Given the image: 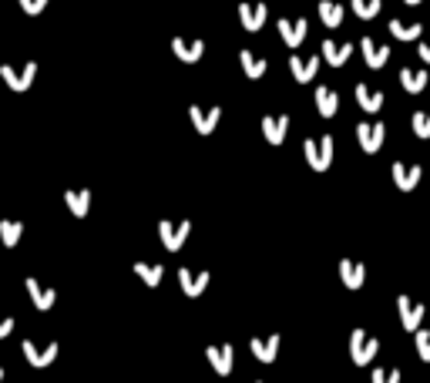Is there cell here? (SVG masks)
<instances>
[{"label": "cell", "instance_id": "7a4b0ae2", "mask_svg": "<svg viewBox=\"0 0 430 383\" xmlns=\"http://www.w3.org/2000/svg\"><path fill=\"white\" fill-rule=\"evenodd\" d=\"M377 353H380V340L373 336V333H367L363 326L350 333V357H353L356 367H367Z\"/></svg>", "mask_w": 430, "mask_h": 383}, {"label": "cell", "instance_id": "ab89813d", "mask_svg": "<svg viewBox=\"0 0 430 383\" xmlns=\"http://www.w3.org/2000/svg\"><path fill=\"white\" fill-rule=\"evenodd\" d=\"M255 383H263V380H255Z\"/></svg>", "mask_w": 430, "mask_h": 383}, {"label": "cell", "instance_id": "f546056e", "mask_svg": "<svg viewBox=\"0 0 430 383\" xmlns=\"http://www.w3.org/2000/svg\"><path fill=\"white\" fill-rule=\"evenodd\" d=\"M135 272H138L141 279L155 289V286L162 282V276H165V266H158V262H152V266H148V262H135Z\"/></svg>", "mask_w": 430, "mask_h": 383}, {"label": "cell", "instance_id": "44dd1931", "mask_svg": "<svg viewBox=\"0 0 430 383\" xmlns=\"http://www.w3.org/2000/svg\"><path fill=\"white\" fill-rule=\"evenodd\" d=\"M316 108L323 118H333L336 111H340V94H336V88H329V84H319L316 88Z\"/></svg>", "mask_w": 430, "mask_h": 383}, {"label": "cell", "instance_id": "5b68a950", "mask_svg": "<svg viewBox=\"0 0 430 383\" xmlns=\"http://www.w3.org/2000/svg\"><path fill=\"white\" fill-rule=\"evenodd\" d=\"M356 138H360V148L367 155H377L383 148V138H387V125L383 121H360L356 125Z\"/></svg>", "mask_w": 430, "mask_h": 383}, {"label": "cell", "instance_id": "277c9868", "mask_svg": "<svg viewBox=\"0 0 430 383\" xmlns=\"http://www.w3.org/2000/svg\"><path fill=\"white\" fill-rule=\"evenodd\" d=\"M0 77L7 81L11 91H27L38 77V61H27L24 67H13V64H0Z\"/></svg>", "mask_w": 430, "mask_h": 383}, {"label": "cell", "instance_id": "ffe728a7", "mask_svg": "<svg viewBox=\"0 0 430 383\" xmlns=\"http://www.w3.org/2000/svg\"><path fill=\"white\" fill-rule=\"evenodd\" d=\"M363 57H367V64L377 71V67H383L387 64V57H390V44H377L373 38H363Z\"/></svg>", "mask_w": 430, "mask_h": 383}, {"label": "cell", "instance_id": "74e56055", "mask_svg": "<svg viewBox=\"0 0 430 383\" xmlns=\"http://www.w3.org/2000/svg\"><path fill=\"white\" fill-rule=\"evenodd\" d=\"M407 7H417V4H424V0H404Z\"/></svg>", "mask_w": 430, "mask_h": 383}, {"label": "cell", "instance_id": "8d00e7d4", "mask_svg": "<svg viewBox=\"0 0 430 383\" xmlns=\"http://www.w3.org/2000/svg\"><path fill=\"white\" fill-rule=\"evenodd\" d=\"M417 54H420V57H424V61L430 64V44H417Z\"/></svg>", "mask_w": 430, "mask_h": 383}, {"label": "cell", "instance_id": "5bb4252c", "mask_svg": "<svg viewBox=\"0 0 430 383\" xmlns=\"http://www.w3.org/2000/svg\"><path fill=\"white\" fill-rule=\"evenodd\" d=\"M253 357L263 360V363H272L279 353V346H282V336L279 333H272V336H253Z\"/></svg>", "mask_w": 430, "mask_h": 383}, {"label": "cell", "instance_id": "836d02e7", "mask_svg": "<svg viewBox=\"0 0 430 383\" xmlns=\"http://www.w3.org/2000/svg\"><path fill=\"white\" fill-rule=\"evenodd\" d=\"M373 383H400V370L393 367V370H377L373 373Z\"/></svg>", "mask_w": 430, "mask_h": 383}, {"label": "cell", "instance_id": "d6986e66", "mask_svg": "<svg viewBox=\"0 0 430 383\" xmlns=\"http://www.w3.org/2000/svg\"><path fill=\"white\" fill-rule=\"evenodd\" d=\"M383 101H387V94L380 88H370V84H356V104L363 108V111H380L383 108Z\"/></svg>", "mask_w": 430, "mask_h": 383}, {"label": "cell", "instance_id": "7402d4cb", "mask_svg": "<svg viewBox=\"0 0 430 383\" xmlns=\"http://www.w3.org/2000/svg\"><path fill=\"white\" fill-rule=\"evenodd\" d=\"M64 205H67V209H71L77 218H84V216H88V209H91V192L88 189L64 192Z\"/></svg>", "mask_w": 430, "mask_h": 383}, {"label": "cell", "instance_id": "7c38bea8", "mask_svg": "<svg viewBox=\"0 0 430 383\" xmlns=\"http://www.w3.org/2000/svg\"><path fill=\"white\" fill-rule=\"evenodd\" d=\"M286 131H290V115H266L263 118V138L269 145H282L286 141Z\"/></svg>", "mask_w": 430, "mask_h": 383}, {"label": "cell", "instance_id": "8fae6325", "mask_svg": "<svg viewBox=\"0 0 430 383\" xmlns=\"http://www.w3.org/2000/svg\"><path fill=\"white\" fill-rule=\"evenodd\" d=\"M290 71H292V77L299 81V84H309L313 77H316V71H319V57H303V54H292L290 57Z\"/></svg>", "mask_w": 430, "mask_h": 383}, {"label": "cell", "instance_id": "4316f807", "mask_svg": "<svg viewBox=\"0 0 430 383\" xmlns=\"http://www.w3.org/2000/svg\"><path fill=\"white\" fill-rule=\"evenodd\" d=\"M239 61H242V71H246V77H263V74L269 71V61H266V57H255L253 51H242Z\"/></svg>", "mask_w": 430, "mask_h": 383}, {"label": "cell", "instance_id": "9a60e30c", "mask_svg": "<svg viewBox=\"0 0 430 383\" xmlns=\"http://www.w3.org/2000/svg\"><path fill=\"white\" fill-rule=\"evenodd\" d=\"M172 51H175L178 61H185V64H195L199 57L205 54V40H189V38H175L172 40Z\"/></svg>", "mask_w": 430, "mask_h": 383}, {"label": "cell", "instance_id": "52a82bcc", "mask_svg": "<svg viewBox=\"0 0 430 383\" xmlns=\"http://www.w3.org/2000/svg\"><path fill=\"white\" fill-rule=\"evenodd\" d=\"M21 350H24V357H27V363H31V367H51L54 360H57V350H61V343H57V340H51L44 350H38V343H34V340H24V343H21Z\"/></svg>", "mask_w": 430, "mask_h": 383}, {"label": "cell", "instance_id": "603a6c76", "mask_svg": "<svg viewBox=\"0 0 430 383\" xmlns=\"http://www.w3.org/2000/svg\"><path fill=\"white\" fill-rule=\"evenodd\" d=\"M27 293H31V299H34V306H38V309H51L54 299H57V293H54L51 286H40L34 276L27 279Z\"/></svg>", "mask_w": 430, "mask_h": 383}, {"label": "cell", "instance_id": "e575fe53", "mask_svg": "<svg viewBox=\"0 0 430 383\" xmlns=\"http://www.w3.org/2000/svg\"><path fill=\"white\" fill-rule=\"evenodd\" d=\"M21 7H24V13L34 17V13H40L44 7H48V0H21Z\"/></svg>", "mask_w": 430, "mask_h": 383}, {"label": "cell", "instance_id": "d6a6232c", "mask_svg": "<svg viewBox=\"0 0 430 383\" xmlns=\"http://www.w3.org/2000/svg\"><path fill=\"white\" fill-rule=\"evenodd\" d=\"M414 343H417V353L424 363H430V330H417L414 333Z\"/></svg>", "mask_w": 430, "mask_h": 383}, {"label": "cell", "instance_id": "d4e9b609", "mask_svg": "<svg viewBox=\"0 0 430 383\" xmlns=\"http://www.w3.org/2000/svg\"><path fill=\"white\" fill-rule=\"evenodd\" d=\"M21 235H24V222L21 218H0V239H4L7 249H13L21 243Z\"/></svg>", "mask_w": 430, "mask_h": 383}, {"label": "cell", "instance_id": "d590c367", "mask_svg": "<svg viewBox=\"0 0 430 383\" xmlns=\"http://www.w3.org/2000/svg\"><path fill=\"white\" fill-rule=\"evenodd\" d=\"M13 333V319L7 316V319H0V340H4V336H11Z\"/></svg>", "mask_w": 430, "mask_h": 383}, {"label": "cell", "instance_id": "4dcf8cb0", "mask_svg": "<svg viewBox=\"0 0 430 383\" xmlns=\"http://www.w3.org/2000/svg\"><path fill=\"white\" fill-rule=\"evenodd\" d=\"M383 11V0H353V13L360 21H373Z\"/></svg>", "mask_w": 430, "mask_h": 383}, {"label": "cell", "instance_id": "83f0119b", "mask_svg": "<svg viewBox=\"0 0 430 383\" xmlns=\"http://www.w3.org/2000/svg\"><path fill=\"white\" fill-rule=\"evenodd\" d=\"M319 17H323V24L326 27H340L343 17H346V11H343L336 0H319Z\"/></svg>", "mask_w": 430, "mask_h": 383}, {"label": "cell", "instance_id": "e0dca14e", "mask_svg": "<svg viewBox=\"0 0 430 383\" xmlns=\"http://www.w3.org/2000/svg\"><path fill=\"white\" fill-rule=\"evenodd\" d=\"M205 357H209V363H212V370L219 373V377H228V373H232V346L228 343L209 346Z\"/></svg>", "mask_w": 430, "mask_h": 383}, {"label": "cell", "instance_id": "cb8c5ba5", "mask_svg": "<svg viewBox=\"0 0 430 383\" xmlns=\"http://www.w3.org/2000/svg\"><path fill=\"white\" fill-rule=\"evenodd\" d=\"M353 54V44H336V40H323V57H326L333 67H343Z\"/></svg>", "mask_w": 430, "mask_h": 383}, {"label": "cell", "instance_id": "ba28073f", "mask_svg": "<svg viewBox=\"0 0 430 383\" xmlns=\"http://www.w3.org/2000/svg\"><path fill=\"white\" fill-rule=\"evenodd\" d=\"M239 21L249 34H255V30H263V24L269 21V7L263 0H255V4H239Z\"/></svg>", "mask_w": 430, "mask_h": 383}, {"label": "cell", "instance_id": "6da1fadb", "mask_svg": "<svg viewBox=\"0 0 430 383\" xmlns=\"http://www.w3.org/2000/svg\"><path fill=\"white\" fill-rule=\"evenodd\" d=\"M333 152H336V141H333V135L306 138V145H303V155H306V162L313 165V172H326V168L333 165Z\"/></svg>", "mask_w": 430, "mask_h": 383}, {"label": "cell", "instance_id": "f35d334b", "mask_svg": "<svg viewBox=\"0 0 430 383\" xmlns=\"http://www.w3.org/2000/svg\"><path fill=\"white\" fill-rule=\"evenodd\" d=\"M0 380H4V367H0Z\"/></svg>", "mask_w": 430, "mask_h": 383}, {"label": "cell", "instance_id": "9c48e42d", "mask_svg": "<svg viewBox=\"0 0 430 383\" xmlns=\"http://www.w3.org/2000/svg\"><path fill=\"white\" fill-rule=\"evenodd\" d=\"M306 30H309V21H306V17H296V21H290V17H279V38L286 40L290 48H299V44H303Z\"/></svg>", "mask_w": 430, "mask_h": 383}, {"label": "cell", "instance_id": "ac0fdd59", "mask_svg": "<svg viewBox=\"0 0 430 383\" xmlns=\"http://www.w3.org/2000/svg\"><path fill=\"white\" fill-rule=\"evenodd\" d=\"M178 282L185 296H202V289L209 286V272H195V269H178Z\"/></svg>", "mask_w": 430, "mask_h": 383}, {"label": "cell", "instance_id": "30bf717a", "mask_svg": "<svg viewBox=\"0 0 430 383\" xmlns=\"http://www.w3.org/2000/svg\"><path fill=\"white\" fill-rule=\"evenodd\" d=\"M189 118H192V125H195V131H202V135H212L215 125H219V118H222V108L215 104V108H199V104H192L189 108Z\"/></svg>", "mask_w": 430, "mask_h": 383}, {"label": "cell", "instance_id": "1f68e13d", "mask_svg": "<svg viewBox=\"0 0 430 383\" xmlns=\"http://www.w3.org/2000/svg\"><path fill=\"white\" fill-rule=\"evenodd\" d=\"M410 125H414V135H417V138H430V108L427 111H417Z\"/></svg>", "mask_w": 430, "mask_h": 383}, {"label": "cell", "instance_id": "4fadbf2b", "mask_svg": "<svg viewBox=\"0 0 430 383\" xmlns=\"http://www.w3.org/2000/svg\"><path fill=\"white\" fill-rule=\"evenodd\" d=\"M390 175H393V185L400 192H410V189H417V182H420V165H407V162H397V165L390 168Z\"/></svg>", "mask_w": 430, "mask_h": 383}, {"label": "cell", "instance_id": "2e32d148", "mask_svg": "<svg viewBox=\"0 0 430 383\" xmlns=\"http://www.w3.org/2000/svg\"><path fill=\"white\" fill-rule=\"evenodd\" d=\"M340 279L346 289H360L367 279V266L356 262V259H340Z\"/></svg>", "mask_w": 430, "mask_h": 383}, {"label": "cell", "instance_id": "8992f818", "mask_svg": "<svg viewBox=\"0 0 430 383\" xmlns=\"http://www.w3.org/2000/svg\"><path fill=\"white\" fill-rule=\"evenodd\" d=\"M397 313H400V326H404L407 333H417L424 316H427V306H424V303H414L410 296H400V299H397Z\"/></svg>", "mask_w": 430, "mask_h": 383}, {"label": "cell", "instance_id": "484cf974", "mask_svg": "<svg viewBox=\"0 0 430 383\" xmlns=\"http://www.w3.org/2000/svg\"><path fill=\"white\" fill-rule=\"evenodd\" d=\"M400 84H404V91H410V94H420V91L427 88V71H424V67H420V71L404 67V71H400Z\"/></svg>", "mask_w": 430, "mask_h": 383}, {"label": "cell", "instance_id": "3957f363", "mask_svg": "<svg viewBox=\"0 0 430 383\" xmlns=\"http://www.w3.org/2000/svg\"><path fill=\"white\" fill-rule=\"evenodd\" d=\"M189 232H192L189 218H178V222L162 218V222H158V235H162V245L168 249V252H178V249L185 245V239H189Z\"/></svg>", "mask_w": 430, "mask_h": 383}, {"label": "cell", "instance_id": "f1b7e54d", "mask_svg": "<svg viewBox=\"0 0 430 383\" xmlns=\"http://www.w3.org/2000/svg\"><path fill=\"white\" fill-rule=\"evenodd\" d=\"M420 30H424L420 24H404V21L390 17V34H393L397 40H417V38H420Z\"/></svg>", "mask_w": 430, "mask_h": 383}]
</instances>
